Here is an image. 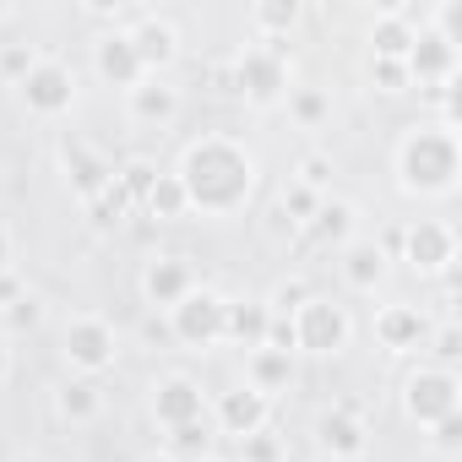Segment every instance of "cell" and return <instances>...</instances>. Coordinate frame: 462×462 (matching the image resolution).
Segmentation results:
<instances>
[{"label": "cell", "instance_id": "cell-20", "mask_svg": "<svg viewBox=\"0 0 462 462\" xmlns=\"http://www.w3.org/2000/svg\"><path fill=\"white\" fill-rule=\"evenodd\" d=\"M375 337H381L392 354L419 348V343H424V316H419L413 305H386V310L375 316Z\"/></svg>", "mask_w": 462, "mask_h": 462}, {"label": "cell", "instance_id": "cell-26", "mask_svg": "<svg viewBox=\"0 0 462 462\" xmlns=\"http://www.w3.org/2000/svg\"><path fill=\"white\" fill-rule=\"evenodd\" d=\"M147 207L158 212V217H180L190 201H185V185H180V174H169V180H152V190H147Z\"/></svg>", "mask_w": 462, "mask_h": 462}, {"label": "cell", "instance_id": "cell-34", "mask_svg": "<svg viewBox=\"0 0 462 462\" xmlns=\"http://www.w3.org/2000/svg\"><path fill=\"white\" fill-rule=\"evenodd\" d=\"M6 321H12V327H33V321H39V300L23 294L17 305H6Z\"/></svg>", "mask_w": 462, "mask_h": 462}, {"label": "cell", "instance_id": "cell-8", "mask_svg": "<svg viewBox=\"0 0 462 462\" xmlns=\"http://www.w3.org/2000/svg\"><path fill=\"white\" fill-rule=\"evenodd\" d=\"M402 66H408V77H419V82L451 88V77H457V44H451L446 33L424 28V33H413V50H408Z\"/></svg>", "mask_w": 462, "mask_h": 462}, {"label": "cell", "instance_id": "cell-33", "mask_svg": "<svg viewBox=\"0 0 462 462\" xmlns=\"http://www.w3.org/2000/svg\"><path fill=\"white\" fill-rule=\"evenodd\" d=\"M375 77H381L386 93H397V88L408 82V66H402V60H375Z\"/></svg>", "mask_w": 462, "mask_h": 462}, {"label": "cell", "instance_id": "cell-27", "mask_svg": "<svg viewBox=\"0 0 462 462\" xmlns=\"http://www.w3.org/2000/svg\"><path fill=\"white\" fill-rule=\"evenodd\" d=\"M39 66V55L28 50V44H6V50H0V77H12V82H23L28 71Z\"/></svg>", "mask_w": 462, "mask_h": 462}, {"label": "cell", "instance_id": "cell-21", "mask_svg": "<svg viewBox=\"0 0 462 462\" xmlns=\"http://www.w3.org/2000/svg\"><path fill=\"white\" fill-rule=\"evenodd\" d=\"M305 235H310L316 245H348V240H354V207L321 196V207H316L310 223H305Z\"/></svg>", "mask_w": 462, "mask_h": 462}, {"label": "cell", "instance_id": "cell-6", "mask_svg": "<svg viewBox=\"0 0 462 462\" xmlns=\"http://www.w3.org/2000/svg\"><path fill=\"white\" fill-rule=\"evenodd\" d=\"M23 98H28V109H33V115L55 120V115H66V109H71V98H77V77H71L60 60H39V66L23 77Z\"/></svg>", "mask_w": 462, "mask_h": 462}, {"label": "cell", "instance_id": "cell-28", "mask_svg": "<svg viewBox=\"0 0 462 462\" xmlns=\"http://www.w3.org/2000/svg\"><path fill=\"white\" fill-rule=\"evenodd\" d=\"M283 207L294 212V223H310V212L321 207V196H316V190H305L300 180H289V185H283Z\"/></svg>", "mask_w": 462, "mask_h": 462}, {"label": "cell", "instance_id": "cell-15", "mask_svg": "<svg viewBox=\"0 0 462 462\" xmlns=\"http://www.w3.org/2000/svg\"><path fill=\"white\" fill-rule=\"evenodd\" d=\"M294 381V354H283V348H251V359H245V386L251 392H262V397H273V392H283Z\"/></svg>", "mask_w": 462, "mask_h": 462}, {"label": "cell", "instance_id": "cell-19", "mask_svg": "<svg viewBox=\"0 0 462 462\" xmlns=\"http://www.w3.org/2000/svg\"><path fill=\"white\" fill-rule=\"evenodd\" d=\"M180 115V93L158 77H142L131 88V120H147V125H169Z\"/></svg>", "mask_w": 462, "mask_h": 462}, {"label": "cell", "instance_id": "cell-40", "mask_svg": "<svg viewBox=\"0 0 462 462\" xmlns=\"http://www.w3.org/2000/svg\"><path fill=\"white\" fill-rule=\"evenodd\" d=\"M147 462H174V457H169V451H163V457H147Z\"/></svg>", "mask_w": 462, "mask_h": 462}, {"label": "cell", "instance_id": "cell-14", "mask_svg": "<svg viewBox=\"0 0 462 462\" xmlns=\"http://www.w3.org/2000/svg\"><path fill=\"white\" fill-rule=\"evenodd\" d=\"M174 28L169 23H158L152 12H136V28H131V50H136V60H142V71H152V66H169L174 60Z\"/></svg>", "mask_w": 462, "mask_h": 462}, {"label": "cell", "instance_id": "cell-31", "mask_svg": "<svg viewBox=\"0 0 462 462\" xmlns=\"http://www.w3.org/2000/svg\"><path fill=\"white\" fill-rule=\"evenodd\" d=\"M245 462H278V440H267V430H256V435H245Z\"/></svg>", "mask_w": 462, "mask_h": 462}, {"label": "cell", "instance_id": "cell-10", "mask_svg": "<svg viewBox=\"0 0 462 462\" xmlns=\"http://www.w3.org/2000/svg\"><path fill=\"white\" fill-rule=\"evenodd\" d=\"M152 413H158V424H163V430L196 424V419L207 413V402H201V386H196V381H185V375H169V381L158 386V397H152Z\"/></svg>", "mask_w": 462, "mask_h": 462}, {"label": "cell", "instance_id": "cell-22", "mask_svg": "<svg viewBox=\"0 0 462 462\" xmlns=\"http://www.w3.org/2000/svg\"><path fill=\"white\" fill-rule=\"evenodd\" d=\"M267 327H273V310L267 305H228V316H223V337H240L245 348H262L267 343Z\"/></svg>", "mask_w": 462, "mask_h": 462}, {"label": "cell", "instance_id": "cell-3", "mask_svg": "<svg viewBox=\"0 0 462 462\" xmlns=\"http://www.w3.org/2000/svg\"><path fill=\"white\" fill-rule=\"evenodd\" d=\"M289 327H294V348H310V354H337V348L348 343V316H343V305L316 300V294L289 316Z\"/></svg>", "mask_w": 462, "mask_h": 462}, {"label": "cell", "instance_id": "cell-5", "mask_svg": "<svg viewBox=\"0 0 462 462\" xmlns=\"http://www.w3.org/2000/svg\"><path fill=\"white\" fill-rule=\"evenodd\" d=\"M66 359L82 375L109 370L115 365V327L98 321V316H71V327H66Z\"/></svg>", "mask_w": 462, "mask_h": 462}, {"label": "cell", "instance_id": "cell-18", "mask_svg": "<svg viewBox=\"0 0 462 462\" xmlns=\"http://www.w3.org/2000/svg\"><path fill=\"white\" fill-rule=\"evenodd\" d=\"M217 419H223V430L228 435H256L262 424H267V397L262 392H251V386H240V392H228L223 402H217Z\"/></svg>", "mask_w": 462, "mask_h": 462}, {"label": "cell", "instance_id": "cell-24", "mask_svg": "<svg viewBox=\"0 0 462 462\" xmlns=\"http://www.w3.org/2000/svg\"><path fill=\"white\" fill-rule=\"evenodd\" d=\"M289 115L305 131H316V125L332 120V93H321V88H289Z\"/></svg>", "mask_w": 462, "mask_h": 462}, {"label": "cell", "instance_id": "cell-2", "mask_svg": "<svg viewBox=\"0 0 462 462\" xmlns=\"http://www.w3.org/2000/svg\"><path fill=\"white\" fill-rule=\"evenodd\" d=\"M402 185L408 190H451L457 185V131L451 125H419L408 131L397 152Z\"/></svg>", "mask_w": 462, "mask_h": 462}, {"label": "cell", "instance_id": "cell-41", "mask_svg": "<svg viewBox=\"0 0 462 462\" xmlns=\"http://www.w3.org/2000/svg\"><path fill=\"white\" fill-rule=\"evenodd\" d=\"M17 462H44V457H17Z\"/></svg>", "mask_w": 462, "mask_h": 462}, {"label": "cell", "instance_id": "cell-11", "mask_svg": "<svg viewBox=\"0 0 462 462\" xmlns=\"http://www.w3.org/2000/svg\"><path fill=\"white\" fill-rule=\"evenodd\" d=\"M451 256H457V240H451V228L446 223H413L408 228V262L419 267V273H440V267H451Z\"/></svg>", "mask_w": 462, "mask_h": 462}, {"label": "cell", "instance_id": "cell-37", "mask_svg": "<svg viewBox=\"0 0 462 462\" xmlns=\"http://www.w3.org/2000/svg\"><path fill=\"white\" fill-rule=\"evenodd\" d=\"M435 354H440V359H451V354H457V327H440V337H435Z\"/></svg>", "mask_w": 462, "mask_h": 462}, {"label": "cell", "instance_id": "cell-1", "mask_svg": "<svg viewBox=\"0 0 462 462\" xmlns=\"http://www.w3.org/2000/svg\"><path fill=\"white\" fill-rule=\"evenodd\" d=\"M251 152L228 136H201L190 152H185V169H180V185H185V201L190 207H207V212H235L245 196H251Z\"/></svg>", "mask_w": 462, "mask_h": 462}, {"label": "cell", "instance_id": "cell-4", "mask_svg": "<svg viewBox=\"0 0 462 462\" xmlns=\"http://www.w3.org/2000/svg\"><path fill=\"white\" fill-rule=\"evenodd\" d=\"M223 316H228V305H223L217 294L190 289V294L169 310V332H174L180 343H190V348H207V343L223 337Z\"/></svg>", "mask_w": 462, "mask_h": 462}, {"label": "cell", "instance_id": "cell-17", "mask_svg": "<svg viewBox=\"0 0 462 462\" xmlns=\"http://www.w3.org/2000/svg\"><path fill=\"white\" fill-rule=\"evenodd\" d=\"M316 435H321V446L332 451V457H343V462H354V457H365V424L348 413V408H332V413H321V424H316Z\"/></svg>", "mask_w": 462, "mask_h": 462}, {"label": "cell", "instance_id": "cell-25", "mask_svg": "<svg viewBox=\"0 0 462 462\" xmlns=\"http://www.w3.org/2000/svg\"><path fill=\"white\" fill-rule=\"evenodd\" d=\"M98 408H104V397H98V386H88V381H77V386L60 392V419H71V424L98 419Z\"/></svg>", "mask_w": 462, "mask_h": 462}, {"label": "cell", "instance_id": "cell-12", "mask_svg": "<svg viewBox=\"0 0 462 462\" xmlns=\"http://www.w3.org/2000/svg\"><path fill=\"white\" fill-rule=\"evenodd\" d=\"M142 289H147V300H152V305L174 310V305L196 289V273H190L180 256H163V262H152V267L142 273Z\"/></svg>", "mask_w": 462, "mask_h": 462}, {"label": "cell", "instance_id": "cell-39", "mask_svg": "<svg viewBox=\"0 0 462 462\" xmlns=\"http://www.w3.org/2000/svg\"><path fill=\"white\" fill-rule=\"evenodd\" d=\"M0 267H6V235H0Z\"/></svg>", "mask_w": 462, "mask_h": 462}, {"label": "cell", "instance_id": "cell-29", "mask_svg": "<svg viewBox=\"0 0 462 462\" xmlns=\"http://www.w3.org/2000/svg\"><path fill=\"white\" fill-rule=\"evenodd\" d=\"M327 174H332V163H327L321 152H310V158H300V185H305V190H316V196H321V185H327Z\"/></svg>", "mask_w": 462, "mask_h": 462}, {"label": "cell", "instance_id": "cell-16", "mask_svg": "<svg viewBox=\"0 0 462 462\" xmlns=\"http://www.w3.org/2000/svg\"><path fill=\"white\" fill-rule=\"evenodd\" d=\"M381 278H386V251L375 240H348L343 245V283L359 289V294H370Z\"/></svg>", "mask_w": 462, "mask_h": 462}, {"label": "cell", "instance_id": "cell-9", "mask_svg": "<svg viewBox=\"0 0 462 462\" xmlns=\"http://www.w3.org/2000/svg\"><path fill=\"white\" fill-rule=\"evenodd\" d=\"M408 413L435 430L440 419L457 413V381H451L446 370H419V375L408 381Z\"/></svg>", "mask_w": 462, "mask_h": 462}, {"label": "cell", "instance_id": "cell-36", "mask_svg": "<svg viewBox=\"0 0 462 462\" xmlns=\"http://www.w3.org/2000/svg\"><path fill=\"white\" fill-rule=\"evenodd\" d=\"M17 300H23L17 278H6V273H0V310H6V305H17Z\"/></svg>", "mask_w": 462, "mask_h": 462}, {"label": "cell", "instance_id": "cell-30", "mask_svg": "<svg viewBox=\"0 0 462 462\" xmlns=\"http://www.w3.org/2000/svg\"><path fill=\"white\" fill-rule=\"evenodd\" d=\"M294 17H300V6H256L251 12L256 28H294Z\"/></svg>", "mask_w": 462, "mask_h": 462}, {"label": "cell", "instance_id": "cell-23", "mask_svg": "<svg viewBox=\"0 0 462 462\" xmlns=\"http://www.w3.org/2000/svg\"><path fill=\"white\" fill-rule=\"evenodd\" d=\"M375 60H408V50H413V28H408V12L397 6V12H386L381 23H375Z\"/></svg>", "mask_w": 462, "mask_h": 462}, {"label": "cell", "instance_id": "cell-7", "mask_svg": "<svg viewBox=\"0 0 462 462\" xmlns=\"http://www.w3.org/2000/svg\"><path fill=\"white\" fill-rule=\"evenodd\" d=\"M240 93H251L256 104H273L278 93H289V60L278 44H256L240 55Z\"/></svg>", "mask_w": 462, "mask_h": 462}, {"label": "cell", "instance_id": "cell-38", "mask_svg": "<svg viewBox=\"0 0 462 462\" xmlns=\"http://www.w3.org/2000/svg\"><path fill=\"white\" fill-rule=\"evenodd\" d=\"M12 375V348H6V337H0V381Z\"/></svg>", "mask_w": 462, "mask_h": 462}, {"label": "cell", "instance_id": "cell-32", "mask_svg": "<svg viewBox=\"0 0 462 462\" xmlns=\"http://www.w3.org/2000/svg\"><path fill=\"white\" fill-rule=\"evenodd\" d=\"M169 440L185 446V451H207V424H201V419H196V424H180V430H169Z\"/></svg>", "mask_w": 462, "mask_h": 462}, {"label": "cell", "instance_id": "cell-35", "mask_svg": "<svg viewBox=\"0 0 462 462\" xmlns=\"http://www.w3.org/2000/svg\"><path fill=\"white\" fill-rule=\"evenodd\" d=\"M435 446H440V451H457V413L435 424Z\"/></svg>", "mask_w": 462, "mask_h": 462}, {"label": "cell", "instance_id": "cell-13", "mask_svg": "<svg viewBox=\"0 0 462 462\" xmlns=\"http://www.w3.org/2000/svg\"><path fill=\"white\" fill-rule=\"evenodd\" d=\"M98 77L115 82V88H125V93L147 77L142 60H136V50H131V33H104L98 39Z\"/></svg>", "mask_w": 462, "mask_h": 462}]
</instances>
